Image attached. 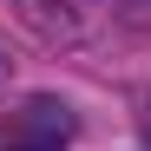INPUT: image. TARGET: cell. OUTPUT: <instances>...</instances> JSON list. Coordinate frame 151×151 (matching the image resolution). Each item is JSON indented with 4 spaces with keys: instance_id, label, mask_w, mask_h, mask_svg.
Wrapping results in <instances>:
<instances>
[{
    "instance_id": "cell-1",
    "label": "cell",
    "mask_w": 151,
    "mask_h": 151,
    "mask_svg": "<svg viewBox=\"0 0 151 151\" xmlns=\"http://www.w3.org/2000/svg\"><path fill=\"white\" fill-rule=\"evenodd\" d=\"M66 138H72V112L59 99H27L0 125V151H66Z\"/></svg>"
},
{
    "instance_id": "cell-2",
    "label": "cell",
    "mask_w": 151,
    "mask_h": 151,
    "mask_svg": "<svg viewBox=\"0 0 151 151\" xmlns=\"http://www.w3.org/2000/svg\"><path fill=\"white\" fill-rule=\"evenodd\" d=\"M125 20L132 27H151V0H125Z\"/></svg>"
},
{
    "instance_id": "cell-3",
    "label": "cell",
    "mask_w": 151,
    "mask_h": 151,
    "mask_svg": "<svg viewBox=\"0 0 151 151\" xmlns=\"http://www.w3.org/2000/svg\"><path fill=\"white\" fill-rule=\"evenodd\" d=\"M145 138H151V112H145Z\"/></svg>"
}]
</instances>
